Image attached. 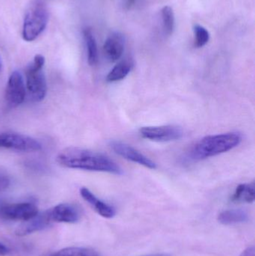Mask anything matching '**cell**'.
<instances>
[{
    "instance_id": "3957f363",
    "label": "cell",
    "mask_w": 255,
    "mask_h": 256,
    "mask_svg": "<svg viewBox=\"0 0 255 256\" xmlns=\"http://www.w3.org/2000/svg\"><path fill=\"white\" fill-rule=\"evenodd\" d=\"M44 64V57L36 55L25 70V87L34 102L43 100L47 92V84L43 72Z\"/></svg>"
},
{
    "instance_id": "5b68a950",
    "label": "cell",
    "mask_w": 255,
    "mask_h": 256,
    "mask_svg": "<svg viewBox=\"0 0 255 256\" xmlns=\"http://www.w3.org/2000/svg\"><path fill=\"white\" fill-rule=\"evenodd\" d=\"M0 148L22 152H35L41 144L35 138L16 132L0 134Z\"/></svg>"
},
{
    "instance_id": "603a6c76",
    "label": "cell",
    "mask_w": 255,
    "mask_h": 256,
    "mask_svg": "<svg viewBox=\"0 0 255 256\" xmlns=\"http://www.w3.org/2000/svg\"><path fill=\"white\" fill-rule=\"evenodd\" d=\"M9 252H10V250L8 249V248L3 244L0 243V256L7 255Z\"/></svg>"
},
{
    "instance_id": "9c48e42d",
    "label": "cell",
    "mask_w": 255,
    "mask_h": 256,
    "mask_svg": "<svg viewBox=\"0 0 255 256\" xmlns=\"http://www.w3.org/2000/svg\"><path fill=\"white\" fill-rule=\"evenodd\" d=\"M25 84L19 72H13L9 76L5 90V99L8 106L16 108L25 100Z\"/></svg>"
},
{
    "instance_id": "d4e9b609",
    "label": "cell",
    "mask_w": 255,
    "mask_h": 256,
    "mask_svg": "<svg viewBox=\"0 0 255 256\" xmlns=\"http://www.w3.org/2000/svg\"><path fill=\"white\" fill-rule=\"evenodd\" d=\"M135 0H128V6H130V4H133Z\"/></svg>"
},
{
    "instance_id": "d6986e66",
    "label": "cell",
    "mask_w": 255,
    "mask_h": 256,
    "mask_svg": "<svg viewBox=\"0 0 255 256\" xmlns=\"http://www.w3.org/2000/svg\"><path fill=\"white\" fill-rule=\"evenodd\" d=\"M51 256H99L97 252L88 248H67L55 252Z\"/></svg>"
},
{
    "instance_id": "44dd1931",
    "label": "cell",
    "mask_w": 255,
    "mask_h": 256,
    "mask_svg": "<svg viewBox=\"0 0 255 256\" xmlns=\"http://www.w3.org/2000/svg\"><path fill=\"white\" fill-rule=\"evenodd\" d=\"M9 180L5 176L0 174V191L6 189L8 186Z\"/></svg>"
},
{
    "instance_id": "6da1fadb",
    "label": "cell",
    "mask_w": 255,
    "mask_h": 256,
    "mask_svg": "<svg viewBox=\"0 0 255 256\" xmlns=\"http://www.w3.org/2000/svg\"><path fill=\"white\" fill-rule=\"evenodd\" d=\"M57 162L61 166L85 171L121 174V167L108 156L80 148L70 147L59 152Z\"/></svg>"
},
{
    "instance_id": "8992f818",
    "label": "cell",
    "mask_w": 255,
    "mask_h": 256,
    "mask_svg": "<svg viewBox=\"0 0 255 256\" xmlns=\"http://www.w3.org/2000/svg\"><path fill=\"white\" fill-rule=\"evenodd\" d=\"M37 206L31 202L0 204V218L7 220H28L38 214Z\"/></svg>"
},
{
    "instance_id": "cb8c5ba5",
    "label": "cell",
    "mask_w": 255,
    "mask_h": 256,
    "mask_svg": "<svg viewBox=\"0 0 255 256\" xmlns=\"http://www.w3.org/2000/svg\"><path fill=\"white\" fill-rule=\"evenodd\" d=\"M170 256L167 255V254H156V255H151V256Z\"/></svg>"
},
{
    "instance_id": "ac0fdd59",
    "label": "cell",
    "mask_w": 255,
    "mask_h": 256,
    "mask_svg": "<svg viewBox=\"0 0 255 256\" xmlns=\"http://www.w3.org/2000/svg\"><path fill=\"white\" fill-rule=\"evenodd\" d=\"M162 22L165 34L172 36L175 30V18L173 9L170 6H164L161 10Z\"/></svg>"
},
{
    "instance_id": "5bb4252c",
    "label": "cell",
    "mask_w": 255,
    "mask_h": 256,
    "mask_svg": "<svg viewBox=\"0 0 255 256\" xmlns=\"http://www.w3.org/2000/svg\"><path fill=\"white\" fill-rule=\"evenodd\" d=\"M133 68V62L130 58H126L119 62L109 72L106 76V80L109 82H115L125 79Z\"/></svg>"
},
{
    "instance_id": "ba28073f",
    "label": "cell",
    "mask_w": 255,
    "mask_h": 256,
    "mask_svg": "<svg viewBox=\"0 0 255 256\" xmlns=\"http://www.w3.org/2000/svg\"><path fill=\"white\" fill-rule=\"evenodd\" d=\"M110 147L115 154L124 159L143 166L150 170H156L157 168V164L152 160L126 143L120 141H112L110 142Z\"/></svg>"
},
{
    "instance_id": "ffe728a7",
    "label": "cell",
    "mask_w": 255,
    "mask_h": 256,
    "mask_svg": "<svg viewBox=\"0 0 255 256\" xmlns=\"http://www.w3.org/2000/svg\"><path fill=\"white\" fill-rule=\"evenodd\" d=\"M195 45L196 48H203L210 40V33L205 27L200 25L195 26Z\"/></svg>"
},
{
    "instance_id": "e0dca14e",
    "label": "cell",
    "mask_w": 255,
    "mask_h": 256,
    "mask_svg": "<svg viewBox=\"0 0 255 256\" xmlns=\"http://www.w3.org/2000/svg\"><path fill=\"white\" fill-rule=\"evenodd\" d=\"M83 36L85 45H86L88 64L91 66H95L98 61V51H97L95 38L91 28H85L83 31Z\"/></svg>"
},
{
    "instance_id": "277c9868",
    "label": "cell",
    "mask_w": 255,
    "mask_h": 256,
    "mask_svg": "<svg viewBox=\"0 0 255 256\" xmlns=\"http://www.w3.org/2000/svg\"><path fill=\"white\" fill-rule=\"evenodd\" d=\"M48 14L44 4L36 2L30 8L24 19L22 38L26 42L35 40L46 28Z\"/></svg>"
},
{
    "instance_id": "9a60e30c",
    "label": "cell",
    "mask_w": 255,
    "mask_h": 256,
    "mask_svg": "<svg viewBox=\"0 0 255 256\" xmlns=\"http://www.w3.org/2000/svg\"><path fill=\"white\" fill-rule=\"evenodd\" d=\"M249 220V214L241 209H232L224 210L218 216V221L223 225L229 226L234 224H243Z\"/></svg>"
},
{
    "instance_id": "8fae6325",
    "label": "cell",
    "mask_w": 255,
    "mask_h": 256,
    "mask_svg": "<svg viewBox=\"0 0 255 256\" xmlns=\"http://www.w3.org/2000/svg\"><path fill=\"white\" fill-rule=\"evenodd\" d=\"M48 210L52 222L75 224L80 218L77 208L67 203L58 204Z\"/></svg>"
},
{
    "instance_id": "7a4b0ae2",
    "label": "cell",
    "mask_w": 255,
    "mask_h": 256,
    "mask_svg": "<svg viewBox=\"0 0 255 256\" xmlns=\"http://www.w3.org/2000/svg\"><path fill=\"white\" fill-rule=\"evenodd\" d=\"M241 142L242 136L238 132L207 136L193 146L189 156L193 160L208 159L235 148Z\"/></svg>"
},
{
    "instance_id": "484cf974",
    "label": "cell",
    "mask_w": 255,
    "mask_h": 256,
    "mask_svg": "<svg viewBox=\"0 0 255 256\" xmlns=\"http://www.w3.org/2000/svg\"><path fill=\"white\" fill-rule=\"evenodd\" d=\"M0 70H1V62H0Z\"/></svg>"
},
{
    "instance_id": "52a82bcc",
    "label": "cell",
    "mask_w": 255,
    "mask_h": 256,
    "mask_svg": "<svg viewBox=\"0 0 255 256\" xmlns=\"http://www.w3.org/2000/svg\"><path fill=\"white\" fill-rule=\"evenodd\" d=\"M139 134L142 138L157 142L176 141L182 138L184 132L175 126H148L141 128Z\"/></svg>"
},
{
    "instance_id": "30bf717a",
    "label": "cell",
    "mask_w": 255,
    "mask_h": 256,
    "mask_svg": "<svg viewBox=\"0 0 255 256\" xmlns=\"http://www.w3.org/2000/svg\"><path fill=\"white\" fill-rule=\"evenodd\" d=\"M52 222L47 210L43 213H38L31 219L22 222L17 227L15 233L18 236H28L47 228Z\"/></svg>"
},
{
    "instance_id": "7c38bea8",
    "label": "cell",
    "mask_w": 255,
    "mask_h": 256,
    "mask_svg": "<svg viewBox=\"0 0 255 256\" xmlns=\"http://www.w3.org/2000/svg\"><path fill=\"white\" fill-rule=\"evenodd\" d=\"M125 48V38L120 32L111 34L103 45L105 56L111 62L118 61L124 54Z\"/></svg>"
},
{
    "instance_id": "4fadbf2b",
    "label": "cell",
    "mask_w": 255,
    "mask_h": 256,
    "mask_svg": "<svg viewBox=\"0 0 255 256\" xmlns=\"http://www.w3.org/2000/svg\"><path fill=\"white\" fill-rule=\"evenodd\" d=\"M81 196L88 203L95 212L100 216L107 219L114 218L116 214V210L113 206L99 200L88 188H82L79 190Z\"/></svg>"
},
{
    "instance_id": "7402d4cb",
    "label": "cell",
    "mask_w": 255,
    "mask_h": 256,
    "mask_svg": "<svg viewBox=\"0 0 255 256\" xmlns=\"http://www.w3.org/2000/svg\"><path fill=\"white\" fill-rule=\"evenodd\" d=\"M240 256H255V248L254 246H250L247 248L245 250L243 251Z\"/></svg>"
},
{
    "instance_id": "2e32d148",
    "label": "cell",
    "mask_w": 255,
    "mask_h": 256,
    "mask_svg": "<svg viewBox=\"0 0 255 256\" xmlns=\"http://www.w3.org/2000/svg\"><path fill=\"white\" fill-rule=\"evenodd\" d=\"M255 200V184H241L235 190L232 201L234 202L253 203Z\"/></svg>"
}]
</instances>
